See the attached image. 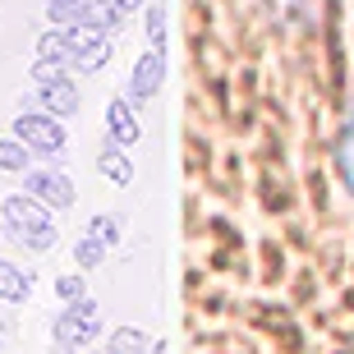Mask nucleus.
Wrapping results in <instances>:
<instances>
[{"label":"nucleus","mask_w":354,"mask_h":354,"mask_svg":"<svg viewBox=\"0 0 354 354\" xmlns=\"http://www.w3.org/2000/svg\"><path fill=\"white\" fill-rule=\"evenodd\" d=\"M5 225L14 230L19 244H32V249H51L55 244L51 216H46L32 198H5Z\"/></svg>","instance_id":"nucleus-1"},{"label":"nucleus","mask_w":354,"mask_h":354,"mask_svg":"<svg viewBox=\"0 0 354 354\" xmlns=\"http://www.w3.org/2000/svg\"><path fill=\"white\" fill-rule=\"evenodd\" d=\"M97 327H102V317H97V304L92 299H74L60 313V322H55V336L65 345H88L97 341Z\"/></svg>","instance_id":"nucleus-2"},{"label":"nucleus","mask_w":354,"mask_h":354,"mask_svg":"<svg viewBox=\"0 0 354 354\" xmlns=\"http://www.w3.org/2000/svg\"><path fill=\"white\" fill-rule=\"evenodd\" d=\"M14 133L28 147H37V152H60L65 147V124L55 115H19L14 120Z\"/></svg>","instance_id":"nucleus-3"},{"label":"nucleus","mask_w":354,"mask_h":354,"mask_svg":"<svg viewBox=\"0 0 354 354\" xmlns=\"http://www.w3.org/2000/svg\"><path fill=\"white\" fill-rule=\"evenodd\" d=\"M28 194H37L41 203H51V207H69V203H74V184H69L65 175H55V171H37V175H28Z\"/></svg>","instance_id":"nucleus-4"},{"label":"nucleus","mask_w":354,"mask_h":354,"mask_svg":"<svg viewBox=\"0 0 354 354\" xmlns=\"http://www.w3.org/2000/svg\"><path fill=\"white\" fill-rule=\"evenodd\" d=\"M161 88V51H147L138 65H133V79H129V102H147L157 97Z\"/></svg>","instance_id":"nucleus-5"},{"label":"nucleus","mask_w":354,"mask_h":354,"mask_svg":"<svg viewBox=\"0 0 354 354\" xmlns=\"http://www.w3.org/2000/svg\"><path fill=\"white\" fill-rule=\"evenodd\" d=\"M106 120H111V138H115L120 147H133L138 138H143V129H138V120H133V106H129V97H120V102H111Z\"/></svg>","instance_id":"nucleus-6"},{"label":"nucleus","mask_w":354,"mask_h":354,"mask_svg":"<svg viewBox=\"0 0 354 354\" xmlns=\"http://www.w3.org/2000/svg\"><path fill=\"white\" fill-rule=\"evenodd\" d=\"M28 290H32V272H24V267L0 258V299L19 304V299H28Z\"/></svg>","instance_id":"nucleus-7"},{"label":"nucleus","mask_w":354,"mask_h":354,"mask_svg":"<svg viewBox=\"0 0 354 354\" xmlns=\"http://www.w3.org/2000/svg\"><path fill=\"white\" fill-rule=\"evenodd\" d=\"M41 97H46V106H51L60 120L79 111V92H74V83H65V79H60V83H46V88H41Z\"/></svg>","instance_id":"nucleus-8"},{"label":"nucleus","mask_w":354,"mask_h":354,"mask_svg":"<svg viewBox=\"0 0 354 354\" xmlns=\"http://www.w3.org/2000/svg\"><path fill=\"white\" fill-rule=\"evenodd\" d=\"M102 171L111 175L115 184H129V180H133V166H129V157L120 152V143H111V147L102 152Z\"/></svg>","instance_id":"nucleus-9"},{"label":"nucleus","mask_w":354,"mask_h":354,"mask_svg":"<svg viewBox=\"0 0 354 354\" xmlns=\"http://www.w3.org/2000/svg\"><path fill=\"white\" fill-rule=\"evenodd\" d=\"M28 143L24 138H19V143H14V138H0V171H24L28 166Z\"/></svg>","instance_id":"nucleus-10"},{"label":"nucleus","mask_w":354,"mask_h":354,"mask_svg":"<svg viewBox=\"0 0 354 354\" xmlns=\"http://www.w3.org/2000/svg\"><path fill=\"white\" fill-rule=\"evenodd\" d=\"M83 5H88V0H46V14H51L60 28H69V24H83Z\"/></svg>","instance_id":"nucleus-11"},{"label":"nucleus","mask_w":354,"mask_h":354,"mask_svg":"<svg viewBox=\"0 0 354 354\" xmlns=\"http://www.w3.org/2000/svg\"><path fill=\"white\" fill-rule=\"evenodd\" d=\"M65 79V60H60V55H41L37 65H32V83H41V88H46V83H60Z\"/></svg>","instance_id":"nucleus-12"},{"label":"nucleus","mask_w":354,"mask_h":354,"mask_svg":"<svg viewBox=\"0 0 354 354\" xmlns=\"http://www.w3.org/2000/svg\"><path fill=\"white\" fill-rule=\"evenodd\" d=\"M37 46H41V55H60V60H69V55H74V46H69V28H60V32H46Z\"/></svg>","instance_id":"nucleus-13"},{"label":"nucleus","mask_w":354,"mask_h":354,"mask_svg":"<svg viewBox=\"0 0 354 354\" xmlns=\"http://www.w3.org/2000/svg\"><path fill=\"white\" fill-rule=\"evenodd\" d=\"M106 55H111V46H106V37H102V41H92V46H83V51L74 55V65L79 69H102Z\"/></svg>","instance_id":"nucleus-14"},{"label":"nucleus","mask_w":354,"mask_h":354,"mask_svg":"<svg viewBox=\"0 0 354 354\" xmlns=\"http://www.w3.org/2000/svg\"><path fill=\"white\" fill-rule=\"evenodd\" d=\"M74 258H79V267H97V263L106 258V244H102L97 235H88V239L79 244V249H74Z\"/></svg>","instance_id":"nucleus-15"},{"label":"nucleus","mask_w":354,"mask_h":354,"mask_svg":"<svg viewBox=\"0 0 354 354\" xmlns=\"http://www.w3.org/2000/svg\"><path fill=\"white\" fill-rule=\"evenodd\" d=\"M88 235H97L102 244H115V239H120V216H92Z\"/></svg>","instance_id":"nucleus-16"},{"label":"nucleus","mask_w":354,"mask_h":354,"mask_svg":"<svg viewBox=\"0 0 354 354\" xmlns=\"http://www.w3.org/2000/svg\"><path fill=\"white\" fill-rule=\"evenodd\" d=\"M341 171H345V180H350V189H354V120H350L345 143H341Z\"/></svg>","instance_id":"nucleus-17"},{"label":"nucleus","mask_w":354,"mask_h":354,"mask_svg":"<svg viewBox=\"0 0 354 354\" xmlns=\"http://www.w3.org/2000/svg\"><path fill=\"white\" fill-rule=\"evenodd\" d=\"M55 295H60V299H83V281L79 276H60V281H55Z\"/></svg>","instance_id":"nucleus-18"},{"label":"nucleus","mask_w":354,"mask_h":354,"mask_svg":"<svg viewBox=\"0 0 354 354\" xmlns=\"http://www.w3.org/2000/svg\"><path fill=\"white\" fill-rule=\"evenodd\" d=\"M147 32H152V46L161 51V41H166V19H161V10L147 14Z\"/></svg>","instance_id":"nucleus-19"},{"label":"nucleus","mask_w":354,"mask_h":354,"mask_svg":"<svg viewBox=\"0 0 354 354\" xmlns=\"http://www.w3.org/2000/svg\"><path fill=\"white\" fill-rule=\"evenodd\" d=\"M138 5H143V0H111V10H115V14H129V10H138Z\"/></svg>","instance_id":"nucleus-20"},{"label":"nucleus","mask_w":354,"mask_h":354,"mask_svg":"<svg viewBox=\"0 0 354 354\" xmlns=\"http://www.w3.org/2000/svg\"><path fill=\"white\" fill-rule=\"evenodd\" d=\"M0 331H5V317H0Z\"/></svg>","instance_id":"nucleus-21"}]
</instances>
